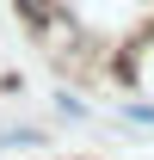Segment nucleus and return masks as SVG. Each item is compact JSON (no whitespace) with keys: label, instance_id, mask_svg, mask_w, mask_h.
Returning <instances> with one entry per match:
<instances>
[{"label":"nucleus","instance_id":"1","mask_svg":"<svg viewBox=\"0 0 154 160\" xmlns=\"http://www.w3.org/2000/svg\"><path fill=\"white\" fill-rule=\"evenodd\" d=\"M123 117H130V123H148V129H154V105H123Z\"/></svg>","mask_w":154,"mask_h":160}]
</instances>
